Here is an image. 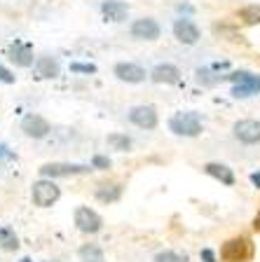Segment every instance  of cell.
I'll return each instance as SVG.
<instances>
[{
	"label": "cell",
	"instance_id": "6da1fadb",
	"mask_svg": "<svg viewBox=\"0 0 260 262\" xmlns=\"http://www.w3.org/2000/svg\"><path fill=\"white\" fill-rule=\"evenodd\" d=\"M169 129H171L176 136L197 138L202 131H204V124H202L199 113H195V110H185V113L171 115V120H169Z\"/></svg>",
	"mask_w": 260,
	"mask_h": 262
},
{
	"label": "cell",
	"instance_id": "7a4b0ae2",
	"mask_svg": "<svg viewBox=\"0 0 260 262\" xmlns=\"http://www.w3.org/2000/svg\"><path fill=\"white\" fill-rule=\"evenodd\" d=\"M253 257V244L249 236H232L221 246L223 262H249Z\"/></svg>",
	"mask_w": 260,
	"mask_h": 262
},
{
	"label": "cell",
	"instance_id": "3957f363",
	"mask_svg": "<svg viewBox=\"0 0 260 262\" xmlns=\"http://www.w3.org/2000/svg\"><path fill=\"white\" fill-rule=\"evenodd\" d=\"M59 196H61V190L52 178H40L31 187V199L38 208H49L52 204L59 202Z\"/></svg>",
	"mask_w": 260,
	"mask_h": 262
},
{
	"label": "cell",
	"instance_id": "277c9868",
	"mask_svg": "<svg viewBox=\"0 0 260 262\" xmlns=\"http://www.w3.org/2000/svg\"><path fill=\"white\" fill-rule=\"evenodd\" d=\"M40 176L43 178H71V176H85L92 173L94 166H87V164H71V162H49L40 166Z\"/></svg>",
	"mask_w": 260,
	"mask_h": 262
},
{
	"label": "cell",
	"instance_id": "5b68a950",
	"mask_svg": "<svg viewBox=\"0 0 260 262\" xmlns=\"http://www.w3.org/2000/svg\"><path fill=\"white\" fill-rule=\"evenodd\" d=\"M228 80L234 82V87H232L234 98H249V96L260 94V75H253L249 71H237V73H230Z\"/></svg>",
	"mask_w": 260,
	"mask_h": 262
},
{
	"label": "cell",
	"instance_id": "8992f818",
	"mask_svg": "<svg viewBox=\"0 0 260 262\" xmlns=\"http://www.w3.org/2000/svg\"><path fill=\"white\" fill-rule=\"evenodd\" d=\"M73 220H75V227L82 234H98L103 229V218L89 206H77Z\"/></svg>",
	"mask_w": 260,
	"mask_h": 262
},
{
	"label": "cell",
	"instance_id": "52a82bcc",
	"mask_svg": "<svg viewBox=\"0 0 260 262\" xmlns=\"http://www.w3.org/2000/svg\"><path fill=\"white\" fill-rule=\"evenodd\" d=\"M127 117H129L131 124L143 131L157 129V124H159V115H157V110H155V105H134V108L127 113Z\"/></svg>",
	"mask_w": 260,
	"mask_h": 262
},
{
	"label": "cell",
	"instance_id": "ba28073f",
	"mask_svg": "<svg viewBox=\"0 0 260 262\" xmlns=\"http://www.w3.org/2000/svg\"><path fill=\"white\" fill-rule=\"evenodd\" d=\"M232 136L244 145H258L260 143V122L258 120H237L232 124Z\"/></svg>",
	"mask_w": 260,
	"mask_h": 262
},
{
	"label": "cell",
	"instance_id": "9c48e42d",
	"mask_svg": "<svg viewBox=\"0 0 260 262\" xmlns=\"http://www.w3.org/2000/svg\"><path fill=\"white\" fill-rule=\"evenodd\" d=\"M171 28H173V38L178 40V42H183V45H197L199 38H202L199 26H197L192 19H188V16L176 19Z\"/></svg>",
	"mask_w": 260,
	"mask_h": 262
},
{
	"label": "cell",
	"instance_id": "30bf717a",
	"mask_svg": "<svg viewBox=\"0 0 260 262\" xmlns=\"http://www.w3.org/2000/svg\"><path fill=\"white\" fill-rule=\"evenodd\" d=\"M129 33H131V38H136V40H148V42H152V40H157L159 35H162V26H159L152 16H141V19H136V21L131 24Z\"/></svg>",
	"mask_w": 260,
	"mask_h": 262
},
{
	"label": "cell",
	"instance_id": "8fae6325",
	"mask_svg": "<svg viewBox=\"0 0 260 262\" xmlns=\"http://www.w3.org/2000/svg\"><path fill=\"white\" fill-rule=\"evenodd\" d=\"M22 131H24V136L33 138V141H43V138L49 136L52 124L45 120L43 115H26L22 120Z\"/></svg>",
	"mask_w": 260,
	"mask_h": 262
},
{
	"label": "cell",
	"instance_id": "7c38bea8",
	"mask_svg": "<svg viewBox=\"0 0 260 262\" xmlns=\"http://www.w3.org/2000/svg\"><path fill=\"white\" fill-rule=\"evenodd\" d=\"M113 73L119 82H127V84H138V82H143L148 77L146 68L138 63H131V61H119V63H115Z\"/></svg>",
	"mask_w": 260,
	"mask_h": 262
},
{
	"label": "cell",
	"instance_id": "4fadbf2b",
	"mask_svg": "<svg viewBox=\"0 0 260 262\" xmlns=\"http://www.w3.org/2000/svg\"><path fill=\"white\" fill-rule=\"evenodd\" d=\"M150 80L157 84H178L181 82V68L173 63H157L150 71Z\"/></svg>",
	"mask_w": 260,
	"mask_h": 262
},
{
	"label": "cell",
	"instance_id": "5bb4252c",
	"mask_svg": "<svg viewBox=\"0 0 260 262\" xmlns=\"http://www.w3.org/2000/svg\"><path fill=\"white\" fill-rule=\"evenodd\" d=\"M101 14H103L106 21L119 24V21H125L127 14H129V5L122 3V0H103L101 3Z\"/></svg>",
	"mask_w": 260,
	"mask_h": 262
},
{
	"label": "cell",
	"instance_id": "9a60e30c",
	"mask_svg": "<svg viewBox=\"0 0 260 262\" xmlns=\"http://www.w3.org/2000/svg\"><path fill=\"white\" fill-rule=\"evenodd\" d=\"M10 61L19 68H28V66L35 63V56H33V47L26 42H14L10 47Z\"/></svg>",
	"mask_w": 260,
	"mask_h": 262
},
{
	"label": "cell",
	"instance_id": "2e32d148",
	"mask_svg": "<svg viewBox=\"0 0 260 262\" xmlns=\"http://www.w3.org/2000/svg\"><path fill=\"white\" fill-rule=\"evenodd\" d=\"M35 73H38V77H43V80H54V77H59V73H61V66H59V61L54 59V56H38L35 59Z\"/></svg>",
	"mask_w": 260,
	"mask_h": 262
},
{
	"label": "cell",
	"instance_id": "e0dca14e",
	"mask_svg": "<svg viewBox=\"0 0 260 262\" xmlns=\"http://www.w3.org/2000/svg\"><path fill=\"white\" fill-rule=\"evenodd\" d=\"M204 171L211 178H216V180H221L223 185H228V187H232L234 185V171L230 169V166H225V164H218V162H209L204 166Z\"/></svg>",
	"mask_w": 260,
	"mask_h": 262
},
{
	"label": "cell",
	"instance_id": "ac0fdd59",
	"mask_svg": "<svg viewBox=\"0 0 260 262\" xmlns=\"http://www.w3.org/2000/svg\"><path fill=\"white\" fill-rule=\"evenodd\" d=\"M122 192H125V187L119 185V183H101L94 194H96V199L101 204H115L122 196Z\"/></svg>",
	"mask_w": 260,
	"mask_h": 262
},
{
	"label": "cell",
	"instance_id": "d6986e66",
	"mask_svg": "<svg viewBox=\"0 0 260 262\" xmlns=\"http://www.w3.org/2000/svg\"><path fill=\"white\" fill-rule=\"evenodd\" d=\"M106 143H108L113 150H117V152H131V147H134V141H131L127 134H119V131L108 134V136H106Z\"/></svg>",
	"mask_w": 260,
	"mask_h": 262
},
{
	"label": "cell",
	"instance_id": "ffe728a7",
	"mask_svg": "<svg viewBox=\"0 0 260 262\" xmlns=\"http://www.w3.org/2000/svg\"><path fill=\"white\" fill-rule=\"evenodd\" d=\"M77 257H80V262H103V260H106V255H103V248L98 244H85V246H80Z\"/></svg>",
	"mask_w": 260,
	"mask_h": 262
},
{
	"label": "cell",
	"instance_id": "44dd1931",
	"mask_svg": "<svg viewBox=\"0 0 260 262\" xmlns=\"http://www.w3.org/2000/svg\"><path fill=\"white\" fill-rule=\"evenodd\" d=\"M239 21L246 24V26H258L260 24V3L242 7V10H239Z\"/></svg>",
	"mask_w": 260,
	"mask_h": 262
},
{
	"label": "cell",
	"instance_id": "7402d4cb",
	"mask_svg": "<svg viewBox=\"0 0 260 262\" xmlns=\"http://www.w3.org/2000/svg\"><path fill=\"white\" fill-rule=\"evenodd\" d=\"M0 244H3V248H7V251H16V248H19V239H16V234L10 227L0 229Z\"/></svg>",
	"mask_w": 260,
	"mask_h": 262
},
{
	"label": "cell",
	"instance_id": "603a6c76",
	"mask_svg": "<svg viewBox=\"0 0 260 262\" xmlns=\"http://www.w3.org/2000/svg\"><path fill=\"white\" fill-rule=\"evenodd\" d=\"M152 262H188V255L176 251H159L157 255L152 257Z\"/></svg>",
	"mask_w": 260,
	"mask_h": 262
},
{
	"label": "cell",
	"instance_id": "cb8c5ba5",
	"mask_svg": "<svg viewBox=\"0 0 260 262\" xmlns=\"http://www.w3.org/2000/svg\"><path fill=\"white\" fill-rule=\"evenodd\" d=\"M110 164H113V162H110L106 155H94V159H92V166H94L96 171H108Z\"/></svg>",
	"mask_w": 260,
	"mask_h": 262
},
{
	"label": "cell",
	"instance_id": "d4e9b609",
	"mask_svg": "<svg viewBox=\"0 0 260 262\" xmlns=\"http://www.w3.org/2000/svg\"><path fill=\"white\" fill-rule=\"evenodd\" d=\"M71 71L73 73H96V66L94 63H71Z\"/></svg>",
	"mask_w": 260,
	"mask_h": 262
},
{
	"label": "cell",
	"instance_id": "484cf974",
	"mask_svg": "<svg viewBox=\"0 0 260 262\" xmlns=\"http://www.w3.org/2000/svg\"><path fill=\"white\" fill-rule=\"evenodd\" d=\"M0 82H5V84H14V75H12L10 68H5V66L0 63Z\"/></svg>",
	"mask_w": 260,
	"mask_h": 262
},
{
	"label": "cell",
	"instance_id": "4316f807",
	"mask_svg": "<svg viewBox=\"0 0 260 262\" xmlns=\"http://www.w3.org/2000/svg\"><path fill=\"white\" fill-rule=\"evenodd\" d=\"M199 257H202L204 262H216V253H213L211 248H202V251H199Z\"/></svg>",
	"mask_w": 260,
	"mask_h": 262
},
{
	"label": "cell",
	"instance_id": "83f0119b",
	"mask_svg": "<svg viewBox=\"0 0 260 262\" xmlns=\"http://www.w3.org/2000/svg\"><path fill=\"white\" fill-rule=\"evenodd\" d=\"M251 183H253V185L260 190V171H255V173H251Z\"/></svg>",
	"mask_w": 260,
	"mask_h": 262
},
{
	"label": "cell",
	"instance_id": "f1b7e54d",
	"mask_svg": "<svg viewBox=\"0 0 260 262\" xmlns=\"http://www.w3.org/2000/svg\"><path fill=\"white\" fill-rule=\"evenodd\" d=\"M0 157H5V159H12V157H14V155H12V152H10V150H7L5 145H0Z\"/></svg>",
	"mask_w": 260,
	"mask_h": 262
},
{
	"label": "cell",
	"instance_id": "f546056e",
	"mask_svg": "<svg viewBox=\"0 0 260 262\" xmlns=\"http://www.w3.org/2000/svg\"><path fill=\"white\" fill-rule=\"evenodd\" d=\"M253 229L255 232H260V211L255 213V218H253Z\"/></svg>",
	"mask_w": 260,
	"mask_h": 262
},
{
	"label": "cell",
	"instance_id": "4dcf8cb0",
	"mask_svg": "<svg viewBox=\"0 0 260 262\" xmlns=\"http://www.w3.org/2000/svg\"><path fill=\"white\" fill-rule=\"evenodd\" d=\"M19 262H33V260H31V257H22V260H19Z\"/></svg>",
	"mask_w": 260,
	"mask_h": 262
},
{
	"label": "cell",
	"instance_id": "1f68e13d",
	"mask_svg": "<svg viewBox=\"0 0 260 262\" xmlns=\"http://www.w3.org/2000/svg\"><path fill=\"white\" fill-rule=\"evenodd\" d=\"M45 262H61V260H45Z\"/></svg>",
	"mask_w": 260,
	"mask_h": 262
}]
</instances>
